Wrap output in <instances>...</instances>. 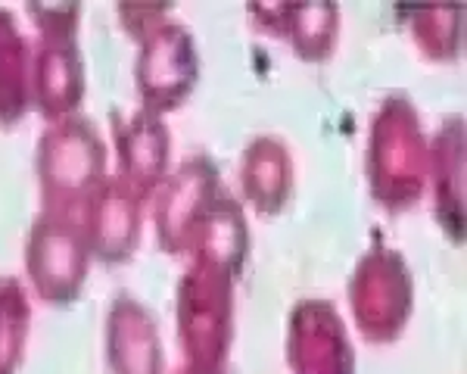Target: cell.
Instances as JSON below:
<instances>
[{
	"mask_svg": "<svg viewBox=\"0 0 467 374\" xmlns=\"http://www.w3.org/2000/svg\"><path fill=\"white\" fill-rule=\"evenodd\" d=\"M178 374H224V369H197V365H184Z\"/></svg>",
	"mask_w": 467,
	"mask_h": 374,
	"instance_id": "16",
	"label": "cell"
},
{
	"mask_svg": "<svg viewBox=\"0 0 467 374\" xmlns=\"http://www.w3.org/2000/svg\"><path fill=\"white\" fill-rule=\"evenodd\" d=\"M35 169L44 213L81 219L90 197L109 178V150L90 119L72 116L47 125L37 140Z\"/></svg>",
	"mask_w": 467,
	"mask_h": 374,
	"instance_id": "1",
	"label": "cell"
},
{
	"mask_svg": "<svg viewBox=\"0 0 467 374\" xmlns=\"http://www.w3.org/2000/svg\"><path fill=\"white\" fill-rule=\"evenodd\" d=\"M234 278L191 259L175 290V321L184 365L224 369L234 334Z\"/></svg>",
	"mask_w": 467,
	"mask_h": 374,
	"instance_id": "2",
	"label": "cell"
},
{
	"mask_svg": "<svg viewBox=\"0 0 467 374\" xmlns=\"http://www.w3.org/2000/svg\"><path fill=\"white\" fill-rule=\"evenodd\" d=\"M144 200L128 191L116 175L100 184V191L90 197L81 213L94 259H100L103 265H122L134 256L140 231H144Z\"/></svg>",
	"mask_w": 467,
	"mask_h": 374,
	"instance_id": "6",
	"label": "cell"
},
{
	"mask_svg": "<svg viewBox=\"0 0 467 374\" xmlns=\"http://www.w3.org/2000/svg\"><path fill=\"white\" fill-rule=\"evenodd\" d=\"M165 10H169L165 4H119V19H122L125 32L140 44L147 35H153L162 22H169Z\"/></svg>",
	"mask_w": 467,
	"mask_h": 374,
	"instance_id": "15",
	"label": "cell"
},
{
	"mask_svg": "<svg viewBox=\"0 0 467 374\" xmlns=\"http://www.w3.org/2000/svg\"><path fill=\"white\" fill-rule=\"evenodd\" d=\"M85 100V63L75 41H41L32 59V109L50 125L78 116Z\"/></svg>",
	"mask_w": 467,
	"mask_h": 374,
	"instance_id": "9",
	"label": "cell"
},
{
	"mask_svg": "<svg viewBox=\"0 0 467 374\" xmlns=\"http://www.w3.org/2000/svg\"><path fill=\"white\" fill-rule=\"evenodd\" d=\"M171 134L162 116L147 109L131 112L116 129V178L144 203L153 200L169 178Z\"/></svg>",
	"mask_w": 467,
	"mask_h": 374,
	"instance_id": "7",
	"label": "cell"
},
{
	"mask_svg": "<svg viewBox=\"0 0 467 374\" xmlns=\"http://www.w3.org/2000/svg\"><path fill=\"white\" fill-rule=\"evenodd\" d=\"M28 16H32L41 41H75L81 6L78 4H28Z\"/></svg>",
	"mask_w": 467,
	"mask_h": 374,
	"instance_id": "14",
	"label": "cell"
},
{
	"mask_svg": "<svg viewBox=\"0 0 467 374\" xmlns=\"http://www.w3.org/2000/svg\"><path fill=\"white\" fill-rule=\"evenodd\" d=\"M218 197L222 184L209 156H187L178 169H171L153 193V228L162 250L171 256H187L202 219Z\"/></svg>",
	"mask_w": 467,
	"mask_h": 374,
	"instance_id": "5",
	"label": "cell"
},
{
	"mask_svg": "<svg viewBox=\"0 0 467 374\" xmlns=\"http://www.w3.org/2000/svg\"><path fill=\"white\" fill-rule=\"evenodd\" d=\"M200 81V54L193 35L181 22L169 19L140 41L138 63H134V85H138L140 109L165 112L178 109L193 94Z\"/></svg>",
	"mask_w": 467,
	"mask_h": 374,
	"instance_id": "4",
	"label": "cell"
},
{
	"mask_svg": "<svg viewBox=\"0 0 467 374\" xmlns=\"http://www.w3.org/2000/svg\"><path fill=\"white\" fill-rule=\"evenodd\" d=\"M246 246H250V237H246L244 209H240V203L231 193L222 191V197L215 200L209 215L202 219L187 256L222 268L231 278H237L246 259Z\"/></svg>",
	"mask_w": 467,
	"mask_h": 374,
	"instance_id": "10",
	"label": "cell"
},
{
	"mask_svg": "<svg viewBox=\"0 0 467 374\" xmlns=\"http://www.w3.org/2000/svg\"><path fill=\"white\" fill-rule=\"evenodd\" d=\"M32 59L35 47L26 41L16 16L0 6V125L13 129L32 109Z\"/></svg>",
	"mask_w": 467,
	"mask_h": 374,
	"instance_id": "11",
	"label": "cell"
},
{
	"mask_svg": "<svg viewBox=\"0 0 467 374\" xmlns=\"http://www.w3.org/2000/svg\"><path fill=\"white\" fill-rule=\"evenodd\" d=\"M32 303L19 278H0V374H16L28 347Z\"/></svg>",
	"mask_w": 467,
	"mask_h": 374,
	"instance_id": "13",
	"label": "cell"
},
{
	"mask_svg": "<svg viewBox=\"0 0 467 374\" xmlns=\"http://www.w3.org/2000/svg\"><path fill=\"white\" fill-rule=\"evenodd\" d=\"M90 253L85 224L75 215L41 213L28 231L26 278L44 303L66 306L81 296L90 272Z\"/></svg>",
	"mask_w": 467,
	"mask_h": 374,
	"instance_id": "3",
	"label": "cell"
},
{
	"mask_svg": "<svg viewBox=\"0 0 467 374\" xmlns=\"http://www.w3.org/2000/svg\"><path fill=\"white\" fill-rule=\"evenodd\" d=\"M240 184L250 200L265 215H277L290 197V156L281 140L259 138L246 147L240 162Z\"/></svg>",
	"mask_w": 467,
	"mask_h": 374,
	"instance_id": "12",
	"label": "cell"
},
{
	"mask_svg": "<svg viewBox=\"0 0 467 374\" xmlns=\"http://www.w3.org/2000/svg\"><path fill=\"white\" fill-rule=\"evenodd\" d=\"M103 358L109 374H165L156 318L134 296H116L103 321Z\"/></svg>",
	"mask_w": 467,
	"mask_h": 374,
	"instance_id": "8",
	"label": "cell"
}]
</instances>
